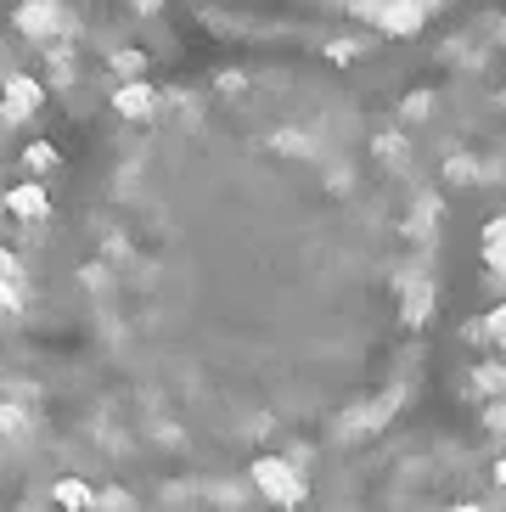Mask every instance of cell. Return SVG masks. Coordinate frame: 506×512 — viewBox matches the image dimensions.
<instances>
[{
  "label": "cell",
  "mask_w": 506,
  "mask_h": 512,
  "mask_svg": "<svg viewBox=\"0 0 506 512\" xmlns=\"http://www.w3.org/2000/svg\"><path fill=\"white\" fill-rule=\"evenodd\" d=\"M253 490H259L270 507H298V501L310 496L304 473H298L293 462H282V456H259V462H253Z\"/></svg>",
  "instance_id": "obj_1"
},
{
  "label": "cell",
  "mask_w": 506,
  "mask_h": 512,
  "mask_svg": "<svg viewBox=\"0 0 506 512\" xmlns=\"http://www.w3.org/2000/svg\"><path fill=\"white\" fill-rule=\"evenodd\" d=\"M394 406H400V394H377V400H366L360 411H349V417L338 422V434H343V439H372L377 428H388Z\"/></svg>",
  "instance_id": "obj_2"
},
{
  "label": "cell",
  "mask_w": 506,
  "mask_h": 512,
  "mask_svg": "<svg viewBox=\"0 0 506 512\" xmlns=\"http://www.w3.org/2000/svg\"><path fill=\"white\" fill-rule=\"evenodd\" d=\"M17 29L29 34V40H57V34L68 29V17H62L57 0H23V6H17Z\"/></svg>",
  "instance_id": "obj_3"
},
{
  "label": "cell",
  "mask_w": 506,
  "mask_h": 512,
  "mask_svg": "<svg viewBox=\"0 0 506 512\" xmlns=\"http://www.w3.org/2000/svg\"><path fill=\"white\" fill-rule=\"evenodd\" d=\"M40 79H29V74H12L6 79V96H0V119L6 124H23L34 113V107H40Z\"/></svg>",
  "instance_id": "obj_4"
},
{
  "label": "cell",
  "mask_w": 506,
  "mask_h": 512,
  "mask_svg": "<svg viewBox=\"0 0 506 512\" xmlns=\"http://www.w3.org/2000/svg\"><path fill=\"white\" fill-rule=\"evenodd\" d=\"M422 17H428V6L422 0H377V29L383 34H417L422 29Z\"/></svg>",
  "instance_id": "obj_5"
},
{
  "label": "cell",
  "mask_w": 506,
  "mask_h": 512,
  "mask_svg": "<svg viewBox=\"0 0 506 512\" xmlns=\"http://www.w3.org/2000/svg\"><path fill=\"white\" fill-rule=\"evenodd\" d=\"M433 304H439V293H433V276H400V310L411 327H422V321L433 316Z\"/></svg>",
  "instance_id": "obj_6"
},
{
  "label": "cell",
  "mask_w": 506,
  "mask_h": 512,
  "mask_svg": "<svg viewBox=\"0 0 506 512\" xmlns=\"http://www.w3.org/2000/svg\"><path fill=\"white\" fill-rule=\"evenodd\" d=\"M113 107H119V119H147L152 107H158V96H152V85L130 79V85H119V91H113Z\"/></svg>",
  "instance_id": "obj_7"
},
{
  "label": "cell",
  "mask_w": 506,
  "mask_h": 512,
  "mask_svg": "<svg viewBox=\"0 0 506 512\" xmlns=\"http://www.w3.org/2000/svg\"><path fill=\"white\" fill-rule=\"evenodd\" d=\"M439 214H445V203H439L433 192H422L417 209H411V226H405V231H411V242H428L433 231H439Z\"/></svg>",
  "instance_id": "obj_8"
},
{
  "label": "cell",
  "mask_w": 506,
  "mask_h": 512,
  "mask_svg": "<svg viewBox=\"0 0 506 512\" xmlns=\"http://www.w3.org/2000/svg\"><path fill=\"white\" fill-rule=\"evenodd\" d=\"M6 209H12L17 220H45V192L34 181H23V186H12V192H6Z\"/></svg>",
  "instance_id": "obj_9"
},
{
  "label": "cell",
  "mask_w": 506,
  "mask_h": 512,
  "mask_svg": "<svg viewBox=\"0 0 506 512\" xmlns=\"http://www.w3.org/2000/svg\"><path fill=\"white\" fill-rule=\"evenodd\" d=\"M473 394L478 400H501L506 394V361H478L473 366Z\"/></svg>",
  "instance_id": "obj_10"
},
{
  "label": "cell",
  "mask_w": 506,
  "mask_h": 512,
  "mask_svg": "<svg viewBox=\"0 0 506 512\" xmlns=\"http://www.w3.org/2000/svg\"><path fill=\"white\" fill-rule=\"evenodd\" d=\"M51 501H57L62 512H90V507H96V496H90L85 479H62L57 490H51Z\"/></svg>",
  "instance_id": "obj_11"
},
{
  "label": "cell",
  "mask_w": 506,
  "mask_h": 512,
  "mask_svg": "<svg viewBox=\"0 0 506 512\" xmlns=\"http://www.w3.org/2000/svg\"><path fill=\"white\" fill-rule=\"evenodd\" d=\"M372 152H377V164H394V169H405V164H411V147H405V136H400V130H388V136H377V141H372Z\"/></svg>",
  "instance_id": "obj_12"
},
{
  "label": "cell",
  "mask_w": 506,
  "mask_h": 512,
  "mask_svg": "<svg viewBox=\"0 0 506 512\" xmlns=\"http://www.w3.org/2000/svg\"><path fill=\"white\" fill-rule=\"evenodd\" d=\"M445 181H450V186H473V181H478V164L467 158V152H456V158L445 164Z\"/></svg>",
  "instance_id": "obj_13"
},
{
  "label": "cell",
  "mask_w": 506,
  "mask_h": 512,
  "mask_svg": "<svg viewBox=\"0 0 506 512\" xmlns=\"http://www.w3.org/2000/svg\"><path fill=\"white\" fill-rule=\"evenodd\" d=\"M23 164H29V175H45V169H57V147H45V141H34V147L23 152Z\"/></svg>",
  "instance_id": "obj_14"
},
{
  "label": "cell",
  "mask_w": 506,
  "mask_h": 512,
  "mask_svg": "<svg viewBox=\"0 0 506 512\" xmlns=\"http://www.w3.org/2000/svg\"><path fill=\"white\" fill-rule=\"evenodd\" d=\"M0 434H29V411L23 406H0Z\"/></svg>",
  "instance_id": "obj_15"
},
{
  "label": "cell",
  "mask_w": 506,
  "mask_h": 512,
  "mask_svg": "<svg viewBox=\"0 0 506 512\" xmlns=\"http://www.w3.org/2000/svg\"><path fill=\"white\" fill-rule=\"evenodd\" d=\"M478 242H484V248H506V214H495L490 226L478 231Z\"/></svg>",
  "instance_id": "obj_16"
},
{
  "label": "cell",
  "mask_w": 506,
  "mask_h": 512,
  "mask_svg": "<svg viewBox=\"0 0 506 512\" xmlns=\"http://www.w3.org/2000/svg\"><path fill=\"white\" fill-rule=\"evenodd\" d=\"M113 74L135 79V74H141V51H113Z\"/></svg>",
  "instance_id": "obj_17"
},
{
  "label": "cell",
  "mask_w": 506,
  "mask_h": 512,
  "mask_svg": "<svg viewBox=\"0 0 506 512\" xmlns=\"http://www.w3.org/2000/svg\"><path fill=\"white\" fill-rule=\"evenodd\" d=\"M428 113H433V96H428V91H411V96H405V119H428Z\"/></svg>",
  "instance_id": "obj_18"
},
{
  "label": "cell",
  "mask_w": 506,
  "mask_h": 512,
  "mask_svg": "<svg viewBox=\"0 0 506 512\" xmlns=\"http://www.w3.org/2000/svg\"><path fill=\"white\" fill-rule=\"evenodd\" d=\"M360 57V40H332L327 46V62H355Z\"/></svg>",
  "instance_id": "obj_19"
},
{
  "label": "cell",
  "mask_w": 506,
  "mask_h": 512,
  "mask_svg": "<svg viewBox=\"0 0 506 512\" xmlns=\"http://www.w3.org/2000/svg\"><path fill=\"white\" fill-rule=\"evenodd\" d=\"M462 338H467V344H478V349H484V344H495V338H490V321H467V327H462Z\"/></svg>",
  "instance_id": "obj_20"
},
{
  "label": "cell",
  "mask_w": 506,
  "mask_h": 512,
  "mask_svg": "<svg viewBox=\"0 0 506 512\" xmlns=\"http://www.w3.org/2000/svg\"><path fill=\"white\" fill-rule=\"evenodd\" d=\"M484 321H490V338H495V344L506 349V304H495V310H490V316H484Z\"/></svg>",
  "instance_id": "obj_21"
},
{
  "label": "cell",
  "mask_w": 506,
  "mask_h": 512,
  "mask_svg": "<svg viewBox=\"0 0 506 512\" xmlns=\"http://www.w3.org/2000/svg\"><path fill=\"white\" fill-rule=\"evenodd\" d=\"M12 310H17V287L0 276V316H12Z\"/></svg>",
  "instance_id": "obj_22"
},
{
  "label": "cell",
  "mask_w": 506,
  "mask_h": 512,
  "mask_svg": "<svg viewBox=\"0 0 506 512\" xmlns=\"http://www.w3.org/2000/svg\"><path fill=\"white\" fill-rule=\"evenodd\" d=\"M484 265H490V271L506 282V248H484Z\"/></svg>",
  "instance_id": "obj_23"
},
{
  "label": "cell",
  "mask_w": 506,
  "mask_h": 512,
  "mask_svg": "<svg viewBox=\"0 0 506 512\" xmlns=\"http://www.w3.org/2000/svg\"><path fill=\"white\" fill-rule=\"evenodd\" d=\"M0 276H6V282H12V276H17V259L6 254V248H0Z\"/></svg>",
  "instance_id": "obj_24"
},
{
  "label": "cell",
  "mask_w": 506,
  "mask_h": 512,
  "mask_svg": "<svg viewBox=\"0 0 506 512\" xmlns=\"http://www.w3.org/2000/svg\"><path fill=\"white\" fill-rule=\"evenodd\" d=\"M450 512H484V507H478V501H456Z\"/></svg>",
  "instance_id": "obj_25"
},
{
  "label": "cell",
  "mask_w": 506,
  "mask_h": 512,
  "mask_svg": "<svg viewBox=\"0 0 506 512\" xmlns=\"http://www.w3.org/2000/svg\"><path fill=\"white\" fill-rule=\"evenodd\" d=\"M495 479H501V484H506V456H501V462H495Z\"/></svg>",
  "instance_id": "obj_26"
},
{
  "label": "cell",
  "mask_w": 506,
  "mask_h": 512,
  "mask_svg": "<svg viewBox=\"0 0 506 512\" xmlns=\"http://www.w3.org/2000/svg\"><path fill=\"white\" fill-rule=\"evenodd\" d=\"M152 6H158V0H135V12H152Z\"/></svg>",
  "instance_id": "obj_27"
},
{
  "label": "cell",
  "mask_w": 506,
  "mask_h": 512,
  "mask_svg": "<svg viewBox=\"0 0 506 512\" xmlns=\"http://www.w3.org/2000/svg\"><path fill=\"white\" fill-rule=\"evenodd\" d=\"M422 6H445V0H422Z\"/></svg>",
  "instance_id": "obj_28"
}]
</instances>
